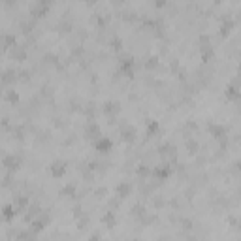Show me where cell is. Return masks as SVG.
<instances>
[{"label": "cell", "mask_w": 241, "mask_h": 241, "mask_svg": "<svg viewBox=\"0 0 241 241\" xmlns=\"http://www.w3.org/2000/svg\"><path fill=\"white\" fill-rule=\"evenodd\" d=\"M109 147H111V141L109 139H102L98 143V149H109Z\"/></svg>", "instance_id": "obj_1"}, {"label": "cell", "mask_w": 241, "mask_h": 241, "mask_svg": "<svg viewBox=\"0 0 241 241\" xmlns=\"http://www.w3.org/2000/svg\"><path fill=\"white\" fill-rule=\"evenodd\" d=\"M4 215H6V219H10V217H13V209H11V207L8 205V207L4 209Z\"/></svg>", "instance_id": "obj_2"}]
</instances>
